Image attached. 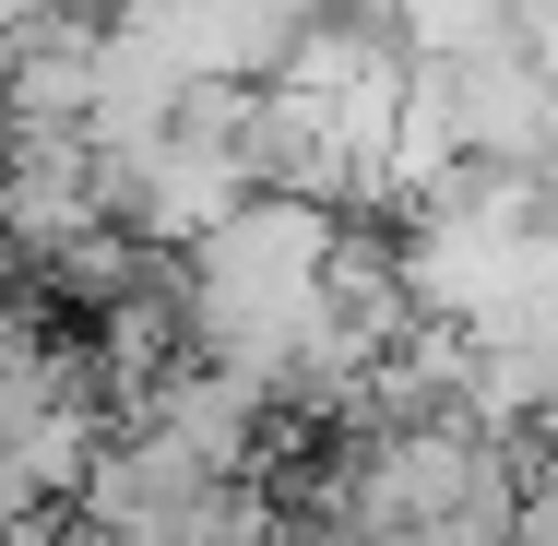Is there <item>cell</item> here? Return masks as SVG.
<instances>
[{
    "mask_svg": "<svg viewBox=\"0 0 558 546\" xmlns=\"http://www.w3.org/2000/svg\"><path fill=\"white\" fill-rule=\"evenodd\" d=\"M511 535H523V499H451L416 523H380L368 546H511Z\"/></svg>",
    "mask_w": 558,
    "mask_h": 546,
    "instance_id": "cell-1",
    "label": "cell"
},
{
    "mask_svg": "<svg viewBox=\"0 0 558 546\" xmlns=\"http://www.w3.org/2000/svg\"><path fill=\"white\" fill-rule=\"evenodd\" d=\"M523 179H535V238H558V131H547V155H535Z\"/></svg>",
    "mask_w": 558,
    "mask_h": 546,
    "instance_id": "cell-2",
    "label": "cell"
},
{
    "mask_svg": "<svg viewBox=\"0 0 558 546\" xmlns=\"http://www.w3.org/2000/svg\"><path fill=\"white\" fill-rule=\"evenodd\" d=\"M36 12H48V0H0V36H12V24H36Z\"/></svg>",
    "mask_w": 558,
    "mask_h": 546,
    "instance_id": "cell-3",
    "label": "cell"
},
{
    "mask_svg": "<svg viewBox=\"0 0 558 546\" xmlns=\"http://www.w3.org/2000/svg\"><path fill=\"white\" fill-rule=\"evenodd\" d=\"M84 12H119V0H84Z\"/></svg>",
    "mask_w": 558,
    "mask_h": 546,
    "instance_id": "cell-4",
    "label": "cell"
}]
</instances>
